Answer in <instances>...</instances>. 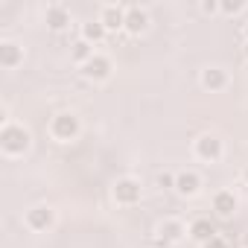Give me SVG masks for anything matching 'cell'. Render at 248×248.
<instances>
[{
	"label": "cell",
	"instance_id": "cell-16",
	"mask_svg": "<svg viewBox=\"0 0 248 248\" xmlns=\"http://www.w3.org/2000/svg\"><path fill=\"white\" fill-rule=\"evenodd\" d=\"M79 38H82V41H88L91 47H99V44L108 38V30L102 27V21H99V18H93V21H85V24H82Z\"/></svg>",
	"mask_w": 248,
	"mask_h": 248
},
{
	"label": "cell",
	"instance_id": "cell-3",
	"mask_svg": "<svg viewBox=\"0 0 248 248\" xmlns=\"http://www.w3.org/2000/svg\"><path fill=\"white\" fill-rule=\"evenodd\" d=\"M111 199H114V204H120V207H135V204H140V199H143V184H140L135 175H123V178H117V181L111 184Z\"/></svg>",
	"mask_w": 248,
	"mask_h": 248
},
{
	"label": "cell",
	"instance_id": "cell-10",
	"mask_svg": "<svg viewBox=\"0 0 248 248\" xmlns=\"http://www.w3.org/2000/svg\"><path fill=\"white\" fill-rule=\"evenodd\" d=\"M175 193L181 199H196L202 193V175L196 170H181L175 172Z\"/></svg>",
	"mask_w": 248,
	"mask_h": 248
},
{
	"label": "cell",
	"instance_id": "cell-22",
	"mask_svg": "<svg viewBox=\"0 0 248 248\" xmlns=\"http://www.w3.org/2000/svg\"><path fill=\"white\" fill-rule=\"evenodd\" d=\"M242 59H245V62H248V41H245V44H242Z\"/></svg>",
	"mask_w": 248,
	"mask_h": 248
},
{
	"label": "cell",
	"instance_id": "cell-19",
	"mask_svg": "<svg viewBox=\"0 0 248 248\" xmlns=\"http://www.w3.org/2000/svg\"><path fill=\"white\" fill-rule=\"evenodd\" d=\"M158 187H161V190H175V172L164 170V172L158 175Z\"/></svg>",
	"mask_w": 248,
	"mask_h": 248
},
{
	"label": "cell",
	"instance_id": "cell-20",
	"mask_svg": "<svg viewBox=\"0 0 248 248\" xmlns=\"http://www.w3.org/2000/svg\"><path fill=\"white\" fill-rule=\"evenodd\" d=\"M202 12L204 15H216L219 12V0H202Z\"/></svg>",
	"mask_w": 248,
	"mask_h": 248
},
{
	"label": "cell",
	"instance_id": "cell-4",
	"mask_svg": "<svg viewBox=\"0 0 248 248\" xmlns=\"http://www.w3.org/2000/svg\"><path fill=\"white\" fill-rule=\"evenodd\" d=\"M193 155L202 161V164H219L225 158V140L213 132H204L193 140Z\"/></svg>",
	"mask_w": 248,
	"mask_h": 248
},
{
	"label": "cell",
	"instance_id": "cell-24",
	"mask_svg": "<svg viewBox=\"0 0 248 248\" xmlns=\"http://www.w3.org/2000/svg\"><path fill=\"white\" fill-rule=\"evenodd\" d=\"M242 248H248V233H242Z\"/></svg>",
	"mask_w": 248,
	"mask_h": 248
},
{
	"label": "cell",
	"instance_id": "cell-14",
	"mask_svg": "<svg viewBox=\"0 0 248 248\" xmlns=\"http://www.w3.org/2000/svg\"><path fill=\"white\" fill-rule=\"evenodd\" d=\"M44 24H47V30H53V32H64V30L70 27V9H67L64 3H50V6L44 9Z\"/></svg>",
	"mask_w": 248,
	"mask_h": 248
},
{
	"label": "cell",
	"instance_id": "cell-18",
	"mask_svg": "<svg viewBox=\"0 0 248 248\" xmlns=\"http://www.w3.org/2000/svg\"><path fill=\"white\" fill-rule=\"evenodd\" d=\"M248 9V3L245 0H219V12L222 15H228V18H233V15H242Z\"/></svg>",
	"mask_w": 248,
	"mask_h": 248
},
{
	"label": "cell",
	"instance_id": "cell-6",
	"mask_svg": "<svg viewBox=\"0 0 248 248\" xmlns=\"http://www.w3.org/2000/svg\"><path fill=\"white\" fill-rule=\"evenodd\" d=\"M79 70H82V76H85L88 82L99 85V82H108V79H111V73H114V62H111L105 53H96V56H93L88 64H82Z\"/></svg>",
	"mask_w": 248,
	"mask_h": 248
},
{
	"label": "cell",
	"instance_id": "cell-21",
	"mask_svg": "<svg viewBox=\"0 0 248 248\" xmlns=\"http://www.w3.org/2000/svg\"><path fill=\"white\" fill-rule=\"evenodd\" d=\"M202 248H231V245H228V239H225V236H219V233H216V236H213L210 242H204Z\"/></svg>",
	"mask_w": 248,
	"mask_h": 248
},
{
	"label": "cell",
	"instance_id": "cell-9",
	"mask_svg": "<svg viewBox=\"0 0 248 248\" xmlns=\"http://www.w3.org/2000/svg\"><path fill=\"white\" fill-rule=\"evenodd\" d=\"M96 18L102 21V27L108 30V35L126 30V6H123V3H105Z\"/></svg>",
	"mask_w": 248,
	"mask_h": 248
},
{
	"label": "cell",
	"instance_id": "cell-2",
	"mask_svg": "<svg viewBox=\"0 0 248 248\" xmlns=\"http://www.w3.org/2000/svg\"><path fill=\"white\" fill-rule=\"evenodd\" d=\"M50 138L56 143H73L79 135H82V120L76 111H59L50 117V126H47Z\"/></svg>",
	"mask_w": 248,
	"mask_h": 248
},
{
	"label": "cell",
	"instance_id": "cell-23",
	"mask_svg": "<svg viewBox=\"0 0 248 248\" xmlns=\"http://www.w3.org/2000/svg\"><path fill=\"white\" fill-rule=\"evenodd\" d=\"M242 181H245V184H248V167H245V170H242Z\"/></svg>",
	"mask_w": 248,
	"mask_h": 248
},
{
	"label": "cell",
	"instance_id": "cell-7",
	"mask_svg": "<svg viewBox=\"0 0 248 248\" xmlns=\"http://www.w3.org/2000/svg\"><path fill=\"white\" fill-rule=\"evenodd\" d=\"M155 233H158V245H178V242L187 236V225H184L181 219L170 216V219H161V222H158Z\"/></svg>",
	"mask_w": 248,
	"mask_h": 248
},
{
	"label": "cell",
	"instance_id": "cell-11",
	"mask_svg": "<svg viewBox=\"0 0 248 248\" xmlns=\"http://www.w3.org/2000/svg\"><path fill=\"white\" fill-rule=\"evenodd\" d=\"M210 207H213V213H216L219 219H231V216L239 210V199H236L233 190H219V193H213Z\"/></svg>",
	"mask_w": 248,
	"mask_h": 248
},
{
	"label": "cell",
	"instance_id": "cell-8",
	"mask_svg": "<svg viewBox=\"0 0 248 248\" xmlns=\"http://www.w3.org/2000/svg\"><path fill=\"white\" fill-rule=\"evenodd\" d=\"M199 82H202V88H204V91L219 93V91H225V88L231 85V76H228V70H225V67H219V64H207V67L199 73Z\"/></svg>",
	"mask_w": 248,
	"mask_h": 248
},
{
	"label": "cell",
	"instance_id": "cell-25",
	"mask_svg": "<svg viewBox=\"0 0 248 248\" xmlns=\"http://www.w3.org/2000/svg\"><path fill=\"white\" fill-rule=\"evenodd\" d=\"M242 38H245V41H248V24H245V27H242Z\"/></svg>",
	"mask_w": 248,
	"mask_h": 248
},
{
	"label": "cell",
	"instance_id": "cell-15",
	"mask_svg": "<svg viewBox=\"0 0 248 248\" xmlns=\"http://www.w3.org/2000/svg\"><path fill=\"white\" fill-rule=\"evenodd\" d=\"M216 233H219V231H216V225H213L207 216H199V219H193V222L187 225V236H190L193 242H199V245L210 242Z\"/></svg>",
	"mask_w": 248,
	"mask_h": 248
},
{
	"label": "cell",
	"instance_id": "cell-17",
	"mask_svg": "<svg viewBox=\"0 0 248 248\" xmlns=\"http://www.w3.org/2000/svg\"><path fill=\"white\" fill-rule=\"evenodd\" d=\"M93 56H96V50H93V47H91L88 41H82V38H79V41H76V44L70 47V59H73V62H76L79 67H82V64H88V62H91Z\"/></svg>",
	"mask_w": 248,
	"mask_h": 248
},
{
	"label": "cell",
	"instance_id": "cell-1",
	"mask_svg": "<svg viewBox=\"0 0 248 248\" xmlns=\"http://www.w3.org/2000/svg\"><path fill=\"white\" fill-rule=\"evenodd\" d=\"M30 146H32V132L24 123H6L0 129V149L6 158H21L30 152Z\"/></svg>",
	"mask_w": 248,
	"mask_h": 248
},
{
	"label": "cell",
	"instance_id": "cell-5",
	"mask_svg": "<svg viewBox=\"0 0 248 248\" xmlns=\"http://www.w3.org/2000/svg\"><path fill=\"white\" fill-rule=\"evenodd\" d=\"M24 225H27L32 233H47V231L56 225V207H53V204H32V207L24 213Z\"/></svg>",
	"mask_w": 248,
	"mask_h": 248
},
{
	"label": "cell",
	"instance_id": "cell-12",
	"mask_svg": "<svg viewBox=\"0 0 248 248\" xmlns=\"http://www.w3.org/2000/svg\"><path fill=\"white\" fill-rule=\"evenodd\" d=\"M149 24H152V18H149V12L143 6H126V30L123 32L138 38V35H143L149 30Z\"/></svg>",
	"mask_w": 248,
	"mask_h": 248
},
{
	"label": "cell",
	"instance_id": "cell-13",
	"mask_svg": "<svg viewBox=\"0 0 248 248\" xmlns=\"http://www.w3.org/2000/svg\"><path fill=\"white\" fill-rule=\"evenodd\" d=\"M24 64V47L12 38H3L0 41V67L3 70H15Z\"/></svg>",
	"mask_w": 248,
	"mask_h": 248
}]
</instances>
